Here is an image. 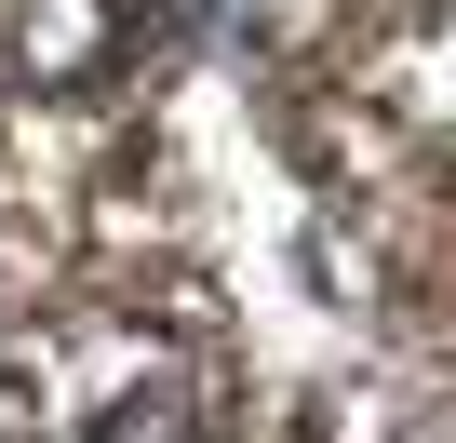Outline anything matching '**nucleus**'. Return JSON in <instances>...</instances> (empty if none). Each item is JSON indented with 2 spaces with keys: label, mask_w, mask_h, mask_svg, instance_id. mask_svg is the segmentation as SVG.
Listing matches in <instances>:
<instances>
[{
  "label": "nucleus",
  "mask_w": 456,
  "mask_h": 443,
  "mask_svg": "<svg viewBox=\"0 0 456 443\" xmlns=\"http://www.w3.org/2000/svg\"><path fill=\"white\" fill-rule=\"evenodd\" d=\"M362 94H376V108H403V121H429V135H456V14H429V28L376 41V54H362Z\"/></svg>",
  "instance_id": "1"
},
{
  "label": "nucleus",
  "mask_w": 456,
  "mask_h": 443,
  "mask_svg": "<svg viewBox=\"0 0 456 443\" xmlns=\"http://www.w3.org/2000/svg\"><path fill=\"white\" fill-rule=\"evenodd\" d=\"M108 41H121L108 0H28V81H94Z\"/></svg>",
  "instance_id": "2"
}]
</instances>
